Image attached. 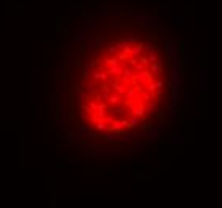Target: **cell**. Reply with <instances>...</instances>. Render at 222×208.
<instances>
[{
	"label": "cell",
	"instance_id": "obj_1",
	"mask_svg": "<svg viewBox=\"0 0 222 208\" xmlns=\"http://www.w3.org/2000/svg\"><path fill=\"white\" fill-rule=\"evenodd\" d=\"M208 90V71L203 69L201 71V91H206Z\"/></svg>",
	"mask_w": 222,
	"mask_h": 208
},
{
	"label": "cell",
	"instance_id": "obj_3",
	"mask_svg": "<svg viewBox=\"0 0 222 208\" xmlns=\"http://www.w3.org/2000/svg\"><path fill=\"white\" fill-rule=\"evenodd\" d=\"M176 144H177V142H179V144H182V142H184V133H181V135H179V136H176Z\"/></svg>",
	"mask_w": 222,
	"mask_h": 208
},
{
	"label": "cell",
	"instance_id": "obj_4",
	"mask_svg": "<svg viewBox=\"0 0 222 208\" xmlns=\"http://www.w3.org/2000/svg\"><path fill=\"white\" fill-rule=\"evenodd\" d=\"M184 104H189V95L184 96Z\"/></svg>",
	"mask_w": 222,
	"mask_h": 208
},
{
	"label": "cell",
	"instance_id": "obj_2",
	"mask_svg": "<svg viewBox=\"0 0 222 208\" xmlns=\"http://www.w3.org/2000/svg\"><path fill=\"white\" fill-rule=\"evenodd\" d=\"M174 21H176V24H179V26L182 27V24H184V22H182L184 18H182V16H174Z\"/></svg>",
	"mask_w": 222,
	"mask_h": 208
}]
</instances>
